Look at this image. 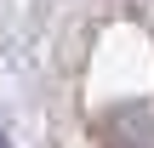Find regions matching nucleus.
Masks as SVG:
<instances>
[{"mask_svg":"<svg viewBox=\"0 0 154 148\" xmlns=\"http://www.w3.org/2000/svg\"><path fill=\"white\" fill-rule=\"evenodd\" d=\"M0 148H6V131H0Z\"/></svg>","mask_w":154,"mask_h":148,"instance_id":"f257e3e1","label":"nucleus"}]
</instances>
